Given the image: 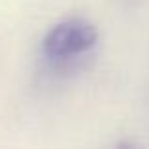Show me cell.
I'll return each instance as SVG.
<instances>
[{
  "mask_svg": "<svg viewBox=\"0 0 149 149\" xmlns=\"http://www.w3.org/2000/svg\"><path fill=\"white\" fill-rule=\"evenodd\" d=\"M98 44V30L81 17H70L53 25L42 40L44 61L55 70L74 68Z\"/></svg>",
  "mask_w": 149,
  "mask_h": 149,
  "instance_id": "1",
  "label": "cell"
},
{
  "mask_svg": "<svg viewBox=\"0 0 149 149\" xmlns=\"http://www.w3.org/2000/svg\"><path fill=\"white\" fill-rule=\"evenodd\" d=\"M115 149H140V147H138V146H134V143H128V142H121Z\"/></svg>",
  "mask_w": 149,
  "mask_h": 149,
  "instance_id": "2",
  "label": "cell"
}]
</instances>
